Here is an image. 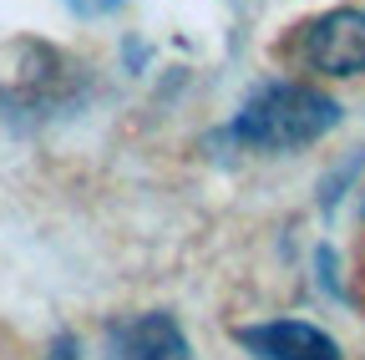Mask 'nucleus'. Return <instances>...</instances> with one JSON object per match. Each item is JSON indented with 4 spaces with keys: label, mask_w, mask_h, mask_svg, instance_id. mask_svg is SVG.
Instances as JSON below:
<instances>
[{
    "label": "nucleus",
    "mask_w": 365,
    "mask_h": 360,
    "mask_svg": "<svg viewBox=\"0 0 365 360\" xmlns=\"http://www.w3.org/2000/svg\"><path fill=\"white\" fill-rule=\"evenodd\" d=\"M340 122L335 97H325L309 81H269L239 107L234 117V138L249 148H269V153H289V148H309Z\"/></svg>",
    "instance_id": "obj_1"
},
{
    "label": "nucleus",
    "mask_w": 365,
    "mask_h": 360,
    "mask_svg": "<svg viewBox=\"0 0 365 360\" xmlns=\"http://www.w3.org/2000/svg\"><path fill=\"white\" fill-rule=\"evenodd\" d=\"M299 61L325 76L365 71V11H330L299 31Z\"/></svg>",
    "instance_id": "obj_2"
},
{
    "label": "nucleus",
    "mask_w": 365,
    "mask_h": 360,
    "mask_svg": "<svg viewBox=\"0 0 365 360\" xmlns=\"http://www.w3.org/2000/svg\"><path fill=\"white\" fill-rule=\"evenodd\" d=\"M102 360H193V345L173 314H132L107 335Z\"/></svg>",
    "instance_id": "obj_3"
},
{
    "label": "nucleus",
    "mask_w": 365,
    "mask_h": 360,
    "mask_svg": "<svg viewBox=\"0 0 365 360\" xmlns=\"http://www.w3.org/2000/svg\"><path fill=\"white\" fill-rule=\"evenodd\" d=\"M239 345L259 360H345L340 345L304 320H269V325H244Z\"/></svg>",
    "instance_id": "obj_4"
},
{
    "label": "nucleus",
    "mask_w": 365,
    "mask_h": 360,
    "mask_svg": "<svg viewBox=\"0 0 365 360\" xmlns=\"http://www.w3.org/2000/svg\"><path fill=\"white\" fill-rule=\"evenodd\" d=\"M66 6H71L76 16H107V11L122 6V0H66Z\"/></svg>",
    "instance_id": "obj_5"
},
{
    "label": "nucleus",
    "mask_w": 365,
    "mask_h": 360,
    "mask_svg": "<svg viewBox=\"0 0 365 360\" xmlns=\"http://www.w3.org/2000/svg\"><path fill=\"white\" fill-rule=\"evenodd\" d=\"M71 350H76V340H71V335H61V340L51 345V360H71Z\"/></svg>",
    "instance_id": "obj_6"
}]
</instances>
